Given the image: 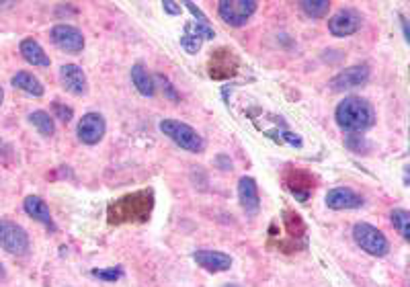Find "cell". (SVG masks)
Here are the masks:
<instances>
[{
  "label": "cell",
  "mask_w": 410,
  "mask_h": 287,
  "mask_svg": "<svg viewBox=\"0 0 410 287\" xmlns=\"http://www.w3.org/2000/svg\"><path fill=\"white\" fill-rule=\"evenodd\" d=\"M0 248L10 254H27L29 236L25 228L10 220H0Z\"/></svg>",
  "instance_id": "cell-6"
},
{
  "label": "cell",
  "mask_w": 410,
  "mask_h": 287,
  "mask_svg": "<svg viewBox=\"0 0 410 287\" xmlns=\"http://www.w3.org/2000/svg\"><path fill=\"white\" fill-rule=\"evenodd\" d=\"M255 0H220L218 2V12L224 23L232 27H242L257 10Z\"/></svg>",
  "instance_id": "cell-5"
},
{
  "label": "cell",
  "mask_w": 410,
  "mask_h": 287,
  "mask_svg": "<svg viewBox=\"0 0 410 287\" xmlns=\"http://www.w3.org/2000/svg\"><path fill=\"white\" fill-rule=\"evenodd\" d=\"M21 55H23L29 64H33V66L47 68V66L51 64L49 58H47V53L44 51V48L40 46V42L33 40V37H27V40L21 42Z\"/></svg>",
  "instance_id": "cell-15"
},
{
  "label": "cell",
  "mask_w": 410,
  "mask_h": 287,
  "mask_svg": "<svg viewBox=\"0 0 410 287\" xmlns=\"http://www.w3.org/2000/svg\"><path fill=\"white\" fill-rule=\"evenodd\" d=\"M369 68L365 64H357L351 68H345L341 74H336L330 80V89L332 91H349V89H357L364 87L365 82L369 80Z\"/></svg>",
  "instance_id": "cell-9"
},
{
  "label": "cell",
  "mask_w": 410,
  "mask_h": 287,
  "mask_svg": "<svg viewBox=\"0 0 410 287\" xmlns=\"http://www.w3.org/2000/svg\"><path fill=\"white\" fill-rule=\"evenodd\" d=\"M51 42L55 48H60L66 53H80L85 49V35L80 29L72 27V25H66V23H60V25H53L51 29Z\"/></svg>",
  "instance_id": "cell-7"
},
{
  "label": "cell",
  "mask_w": 410,
  "mask_h": 287,
  "mask_svg": "<svg viewBox=\"0 0 410 287\" xmlns=\"http://www.w3.org/2000/svg\"><path fill=\"white\" fill-rule=\"evenodd\" d=\"M224 287H240V286H238V284H226Z\"/></svg>",
  "instance_id": "cell-30"
},
{
  "label": "cell",
  "mask_w": 410,
  "mask_h": 287,
  "mask_svg": "<svg viewBox=\"0 0 410 287\" xmlns=\"http://www.w3.org/2000/svg\"><path fill=\"white\" fill-rule=\"evenodd\" d=\"M51 109H53V113L58 115V119L60 121H64V123H68L70 119H72V109L68 107V105H62V103H51Z\"/></svg>",
  "instance_id": "cell-24"
},
{
  "label": "cell",
  "mask_w": 410,
  "mask_h": 287,
  "mask_svg": "<svg viewBox=\"0 0 410 287\" xmlns=\"http://www.w3.org/2000/svg\"><path fill=\"white\" fill-rule=\"evenodd\" d=\"M238 199L242 209L248 216H255L261 207V197H259V185L253 177H242L238 181Z\"/></svg>",
  "instance_id": "cell-13"
},
{
  "label": "cell",
  "mask_w": 410,
  "mask_h": 287,
  "mask_svg": "<svg viewBox=\"0 0 410 287\" xmlns=\"http://www.w3.org/2000/svg\"><path fill=\"white\" fill-rule=\"evenodd\" d=\"M6 277V271H4V265L0 263V279H4Z\"/></svg>",
  "instance_id": "cell-28"
},
{
  "label": "cell",
  "mask_w": 410,
  "mask_h": 287,
  "mask_svg": "<svg viewBox=\"0 0 410 287\" xmlns=\"http://www.w3.org/2000/svg\"><path fill=\"white\" fill-rule=\"evenodd\" d=\"M324 203L328 205V209H334V211L359 209V207H364V197L353 189H349V187H334V189L326 193Z\"/></svg>",
  "instance_id": "cell-11"
},
{
  "label": "cell",
  "mask_w": 410,
  "mask_h": 287,
  "mask_svg": "<svg viewBox=\"0 0 410 287\" xmlns=\"http://www.w3.org/2000/svg\"><path fill=\"white\" fill-rule=\"evenodd\" d=\"M29 123H33V128L46 138H51L55 134V123H53V119L49 117V113H46V111L29 113Z\"/></svg>",
  "instance_id": "cell-18"
},
{
  "label": "cell",
  "mask_w": 410,
  "mask_h": 287,
  "mask_svg": "<svg viewBox=\"0 0 410 287\" xmlns=\"http://www.w3.org/2000/svg\"><path fill=\"white\" fill-rule=\"evenodd\" d=\"M390 220H392V224H394V228L400 232V236L404 240H410V214L407 209H400V207H396V209H392V214H390Z\"/></svg>",
  "instance_id": "cell-19"
},
{
  "label": "cell",
  "mask_w": 410,
  "mask_h": 287,
  "mask_svg": "<svg viewBox=\"0 0 410 287\" xmlns=\"http://www.w3.org/2000/svg\"><path fill=\"white\" fill-rule=\"evenodd\" d=\"M181 46L185 48L187 53H197V51L201 49V40L185 31V35L181 37Z\"/></svg>",
  "instance_id": "cell-23"
},
{
  "label": "cell",
  "mask_w": 410,
  "mask_h": 287,
  "mask_svg": "<svg viewBox=\"0 0 410 287\" xmlns=\"http://www.w3.org/2000/svg\"><path fill=\"white\" fill-rule=\"evenodd\" d=\"M105 132H107V121L101 113H94V111L83 115V119L76 125L78 140L87 146H94V144L101 142L105 138Z\"/></svg>",
  "instance_id": "cell-8"
},
{
  "label": "cell",
  "mask_w": 410,
  "mask_h": 287,
  "mask_svg": "<svg viewBox=\"0 0 410 287\" xmlns=\"http://www.w3.org/2000/svg\"><path fill=\"white\" fill-rule=\"evenodd\" d=\"M185 31H187V33H191V35H195V37H199L201 42H203V40H214V37H216V31L210 27V23H207V21L187 23Z\"/></svg>",
  "instance_id": "cell-21"
},
{
  "label": "cell",
  "mask_w": 410,
  "mask_h": 287,
  "mask_svg": "<svg viewBox=\"0 0 410 287\" xmlns=\"http://www.w3.org/2000/svg\"><path fill=\"white\" fill-rule=\"evenodd\" d=\"M185 6H187V8L193 12V17H197L199 21H207V19H205V15L199 10V6H197V4H193V2H185Z\"/></svg>",
  "instance_id": "cell-26"
},
{
  "label": "cell",
  "mask_w": 410,
  "mask_h": 287,
  "mask_svg": "<svg viewBox=\"0 0 410 287\" xmlns=\"http://www.w3.org/2000/svg\"><path fill=\"white\" fill-rule=\"evenodd\" d=\"M23 207H25V214H27L29 218H33L35 222H42L47 228H53V220H51V214H49V205H47L40 195H27L25 201H23Z\"/></svg>",
  "instance_id": "cell-14"
},
{
  "label": "cell",
  "mask_w": 410,
  "mask_h": 287,
  "mask_svg": "<svg viewBox=\"0 0 410 287\" xmlns=\"http://www.w3.org/2000/svg\"><path fill=\"white\" fill-rule=\"evenodd\" d=\"M298 4H300V8L304 10V15H308V17H312V19L324 17V15L328 12V8H330V2H328V0H302V2H298Z\"/></svg>",
  "instance_id": "cell-20"
},
{
  "label": "cell",
  "mask_w": 410,
  "mask_h": 287,
  "mask_svg": "<svg viewBox=\"0 0 410 287\" xmlns=\"http://www.w3.org/2000/svg\"><path fill=\"white\" fill-rule=\"evenodd\" d=\"M132 80H134V87L139 95L144 96H154L156 93V82H154V76L142 66V64H136L132 68Z\"/></svg>",
  "instance_id": "cell-17"
},
{
  "label": "cell",
  "mask_w": 410,
  "mask_h": 287,
  "mask_svg": "<svg viewBox=\"0 0 410 287\" xmlns=\"http://www.w3.org/2000/svg\"><path fill=\"white\" fill-rule=\"evenodd\" d=\"M92 275L96 279H103V281H117L121 275H123V269L121 267H111V269H92Z\"/></svg>",
  "instance_id": "cell-22"
},
{
  "label": "cell",
  "mask_w": 410,
  "mask_h": 287,
  "mask_svg": "<svg viewBox=\"0 0 410 287\" xmlns=\"http://www.w3.org/2000/svg\"><path fill=\"white\" fill-rule=\"evenodd\" d=\"M364 27V17L357 8L353 6H343L334 17L328 21V31L334 37H349L355 35Z\"/></svg>",
  "instance_id": "cell-4"
},
{
  "label": "cell",
  "mask_w": 410,
  "mask_h": 287,
  "mask_svg": "<svg viewBox=\"0 0 410 287\" xmlns=\"http://www.w3.org/2000/svg\"><path fill=\"white\" fill-rule=\"evenodd\" d=\"M10 85L15 87V89H19V91H23V93H27V95L31 96H44V85L40 82V78H35L33 74H29V72H25V70H21V72H17L12 78H10Z\"/></svg>",
  "instance_id": "cell-16"
},
{
  "label": "cell",
  "mask_w": 410,
  "mask_h": 287,
  "mask_svg": "<svg viewBox=\"0 0 410 287\" xmlns=\"http://www.w3.org/2000/svg\"><path fill=\"white\" fill-rule=\"evenodd\" d=\"M162 8H164L169 15H181V4L171 2V0H164V2H162Z\"/></svg>",
  "instance_id": "cell-25"
},
{
  "label": "cell",
  "mask_w": 410,
  "mask_h": 287,
  "mask_svg": "<svg viewBox=\"0 0 410 287\" xmlns=\"http://www.w3.org/2000/svg\"><path fill=\"white\" fill-rule=\"evenodd\" d=\"M160 132H162L166 138H171L179 148L187 150V152L201 154V152L205 150L203 138H201L189 123H182L179 119H162V121H160Z\"/></svg>",
  "instance_id": "cell-2"
},
{
  "label": "cell",
  "mask_w": 410,
  "mask_h": 287,
  "mask_svg": "<svg viewBox=\"0 0 410 287\" xmlns=\"http://www.w3.org/2000/svg\"><path fill=\"white\" fill-rule=\"evenodd\" d=\"M2 101H4V91H2V87H0V105H2Z\"/></svg>",
  "instance_id": "cell-29"
},
{
  "label": "cell",
  "mask_w": 410,
  "mask_h": 287,
  "mask_svg": "<svg viewBox=\"0 0 410 287\" xmlns=\"http://www.w3.org/2000/svg\"><path fill=\"white\" fill-rule=\"evenodd\" d=\"M334 119L343 132L364 134L375 123V111L364 96H345L334 111Z\"/></svg>",
  "instance_id": "cell-1"
},
{
  "label": "cell",
  "mask_w": 410,
  "mask_h": 287,
  "mask_svg": "<svg viewBox=\"0 0 410 287\" xmlns=\"http://www.w3.org/2000/svg\"><path fill=\"white\" fill-rule=\"evenodd\" d=\"M400 21H402V29H404V37H407V42H409V25H407V19H404V17H400Z\"/></svg>",
  "instance_id": "cell-27"
},
{
  "label": "cell",
  "mask_w": 410,
  "mask_h": 287,
  "mask_svg": "<svg viewBox=\"0 0 410 287\" xmlns=\"http://www.w3.org/2000/svg\"><path fill=\"white\" fill-rule=\"evenodd\" d=\"M193 259L199 267H203L210 273H224V271H230V267H232V256L224 250L201 248V250L193 252Z\"/></svg>",
  "instance_id": "cell-12"
},
{
  "label": "cell",
  "mask_w": 410,
  "mask_h": 287,
  "mask_svg": "<svg viewBox=\"0 0 410 287\" xmlns=\"http://www.w3.org/2000/svg\"><path fill=\"white\" fill-rule=\"evenodd\" d=\"M353 240L357 242V246L365 250L371 256H386L390 252V242L386 238V234L382 230H377L375 226L359 222L353 226Z\"/></svg>",
  "instance_id": "cell-3"
},
{
  "label": "cell",
  "mask_w": 410,
  "mask_h": 287,
  "mask_svg": "<svg viewBox=\"0 0 410 287\" xmlns=\"http://www.w3.org/2000/svg\"><path fill=\"white\" fill-rule=\"evenodd\" d=\"M60 82L62 87L72 93V95L80 96L89 93V80H87V74L80 66L76 64H64L60 68Z\"/></svg>",
  "instance_id": "cell-10"
}]
</instances>
